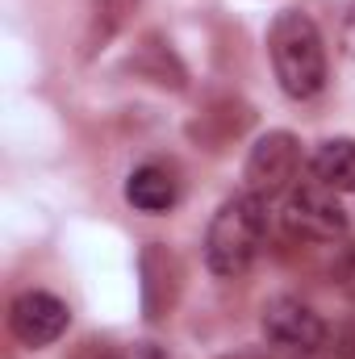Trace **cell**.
<instances>
[{
  "instance_id": "6da1fadb",
  "label": "cell",
  "mask_w": 355,
  "mask_h": 359,
  "mask_svg": "<svg viewBox=\"0 0 355 359\" xmlns=\"http://www.w3.org/2000/svg\"><path fill=\"white\" fill-rule=\"evenodd\" d=\"M267 55L284 96L309 100L326 88V46L309 13L280 8L276 21L267 25Z\"/></svg>"
},
{
  "instance_id": "7a4b0ae2",
  "label": "cell",
  "mask_w": 355,
  "mask_h": 359,
  "mask_svg": "<svg viewBox=\"0 0 355 359\" xmlns=\"http://www.w3.org/2000/svg\"><path fill=\"white\" fill-rule=\"evenodd\" d=\"M267 234V196L260 192H239L230 201H222V209L213 213L209 230H205V264L213 276L234 280L260 259Z\"/></svg>"
},
{
  "instance_id": "3957f363",
  "label": "cell",
  "mask_w": 355,
  "mask_h": 359,
  "mask_svg": "<svg viewBox=\"0 0 355 359\" xmlns=\"http://www.w3.org/2000/svg\"><path fill=\"white\" fill-rule=\"evenodd\" d=\"M267 355L276 359H314L326 343V322L301 297H272L260 313Z\"/></svg>"
},
{
  "instance_id": "277c9868",
  "label": "cell",
  "mask_w": 355,
  "mask_h": 359,
  "mask_svg": "<svg viewBox=\"0 0 355 359\" xmlns=\"http://www.w3.org/2000/svg\"><path fill=\"white\" fill-rule=\"evenodd\" d=\"M284 226L293 238H305V243H335L347 234V209L339 201L335 188L318 184V180H301L288 201H284Z\"/></svg>"
},
{
  "instance_id": "5b68a950",
  "label": "cell",
  "mask_w": 355,
  "mask_h": 359,
  "mask_svg": "<svg viewBox=\"0 0 355 359\" xmlns=\"http://www.w3.org/2000/svg\"><path fill=\"white\" fill-rule=\"evenodd\" d=\"M67 322H72L67 301H59L55 292H42V288H29V292L13 297V305H8V330L29 351L59 343L67 334Z\"/></svg>"
},
{
  "instance_id": "8992f818",
  "label": "cell",
  "mask_w": 355,
  "mask_h": 359,
  "mask_svg": "<svg viewBox=\"0 0 355 359\" xmlns=\"http://www.w3.org/2000/svg\"><path fill=\"white\" fill-rule=\"evenodd\" d=\"M297 168H301V142L288 130H272L247 155V184L260 196H276V192L288 188V180L297 176Z\"/></svg>"
},
{
  "instance_id": "52a82bcc",
  "label": "cell",
  "mask_w": 355,
  "mask_h": 359,
  "mask_svg": "<svg viewBox=\"0 0 355 359\" xmlns=\"http://www.w3.org/2000/svg\"><path fill=\"white\" fill-rule=\"evenodd\" d=\"M138 268H142V309H147V318L151 322L172 318L176 297H180V280H184L176 251H168L163 243H147Z\"/></svg>"
},
{
  "instance_id": "ba28073f",
  "label": "cell",
  "mask_w": 355,
  "mask_h": 359,
  "mask_svg": "<svg viewBox=\"0 0 355 359\" xmlns=\"http://www.w3.org/2000/svg\"><path fill=\"white\" fill-rule=\"evenodd\" d=\"M126 201L142 213H168L180 201V180L163 163H142L126 180Z\"/></svg>"
},
{
  "instance_id": "9c48e42d",
  "label": "cell",
  "mask_w": 355,
  "mask_h": 359,
  "mask_svg": "<svg viewBox=\"0 0 355 359\" xmlns=\"http://www.w3.org/2000/svg\"><path fill=\"white\" fill-rule=\"evenodd\" d=\"M309 176L335 192H355V138H326L309 159Z\"/></svg>"
},
{
  "instance_id": "30bf717a",
  "label": "cell",
  "mask_w": 355,
  "mask_h": 359,
  "mask_svg": "<svg viewBox=\"0 0 355 359\" xmlns=\"http://www.w3.org/2000/svg\"><path fill=\"white\" fill-rule=\"evenodd\" d=\"M138 0H92V13H88V34H84V55H96L105 50L134 17Z\"/></svg>"
},
{
  "instance_id": "8fae6325",
  "label": "cell",
  "mask_w": 355,
  "mask_h": 359,
  "mask_svg": "<svg viewBox=\"0 0 355 359\" xmlns=\"http://www.w3.org/2000/svg\"><path fill=\"white\" fill-rule=\"evenodd\" d=\"M330 276H335L339 292H343L347 301H355V238L347 243V247H339V255H335V268H330Z\"/></svg>"
},
{
  "instance_id": "7c38bea8",
  "label": "cell",
  "mask_w": 355,
  "mask_h": 359,
  "mask_svg": "<svg viewBox=\"0 0 355 359\" xmlns=\"http://www.w3.org/2000/svg\"><path fill=\"white\" fill-rule=\"evenodd\" d=\"M72 359H121L109 343H96V339H88V343H80L76 351H72Z\"/></svg>"
},
{
  "instance_id": "4fadbf2b",
  "label": "cell",
  "mask_w": 355,
  "mask_h": 359,
  "mask_svg": "<svg viewBox=\"0 0 355 359\" xmlns=\"http://www.w3.org/2000/svg\"><path fill=\"white\" fill-rule=\"evenodd\" d=\"M335 359H355V322L339 330V339H335Z\"/></svg>"
},
{
  "instance_id": "5bb4252c",
  "label": "cell",
  "mask_w": 355,
  "mask_h": 359,
  "mask_svg": "<svg viewBox=\"0 0 355 359\" xmlns=\"http://www.w3.org/2000/svg\"><path fill=\"white\" fill-rule=\"evenodd\" d=\"M121 359H168L159 347H151V343H142V347H134V351H126Z\"/></svg>"
},
{
  "instance_id": "9a60e30c",
  "label": "cell",
  "mask_w": 355,
  "mask_h": 359,
  "mask_svg": "<svg viewBox=\"0 0 355 359\" xmlns=\"http://www.w3.org/2000/svg\"><path fill=\"white\" fill-rule=\"evenodd\" d=\"M230 359H267V355H230Z\"/></svg>"
}]
</instances>
